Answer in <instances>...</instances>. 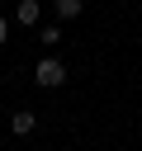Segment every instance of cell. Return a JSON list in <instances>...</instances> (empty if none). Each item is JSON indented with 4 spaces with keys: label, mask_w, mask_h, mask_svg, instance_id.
<instances>
[{
    "label": "cell",
    "mask_w": 142,
    "mask_h": 151,
    "mask_svg": "<svg viewBox=\"0 0 142 151\" xmlns=\"http://www.w3.org/2000/svg\"><path fill=\"white\" fill-rule=\"evenodd\" d=\"M52 9H57V19H76L85 9V0H52Z\"/></svg>",
    "instance_id": "obj_4"
},
{
    "label": "cell",
    "mask_w": 142,
    "mask_h": 151,
    "mask_svg": "<svg viewBox=\"0 0 142 151\" xmlns=\"http://www.w3.org/2000/svg\"><path fill=\"white\" fill-rule=\"evenodd\" d=\"M38 42H47V47H57V42H62V28H57V24H47V28L38 33Z\"/></svg>",
    "instance_id": "obj_5"
},
{
    "label": "cell",
    "mask_w": 142,
    "mask_h": 151,
    "mask_svg": "<svg viewBox=\"0 0 142 151\" xmlns=\"http://www.w3.org/2000/svg\"><path fill=\"white\" fill-rule=\"evenodd\" d=\"M5 38H9V24H5V19H0V42H5Z\"/></svg>",
    "instance_id": "obj_6"
},
{
    "label": "cell",
    "mask_w": 142,
    "mask_h": 151,
    "mask_svg": "<svg viewBox=\"0 0 142 151\" xmlns=\"http://www.w3.org/2000/svg\"><path fill=\"white\" fill-rule=\"evenodd\" d=\"M33 80H38L43 90H57V85H66V66H62L57 57H47V61H38V71H33Z\"/></svg>",
    "instance_id": "obj_1"
},
{
    "label": "cell",
    "mask_w": 142,
    "mask_h": 151,
    "mask_svg": "<svg viewBox=\"0 0 142 151\" xmlns=\"http://www.w3.org/2000/svg\"><path fill=\"white\" fill-rule=\"evenodd\" d=\"M38 5H43V0H19V5H14V19L33 28V24H38Z\"/></svg>",
    "instance_id": "obj_3"
},
{
    "label": "cell",
    "mask_w": 142,
    "mask_h": 151,
    "mask_svg": "<svg viewBox=\"0 0 142 151\" xmlns=\"http://www.w3.org/2000/svg\"><path fill=\"white\" fill-rule=\"evenodd\" d=\"M9 127H14V132H19V137H28V132H33V127H38V113H33V109H19V113H14V118H9Z\"/></svg>",
    "instance_id": "obj_2"
}]
</instances>
